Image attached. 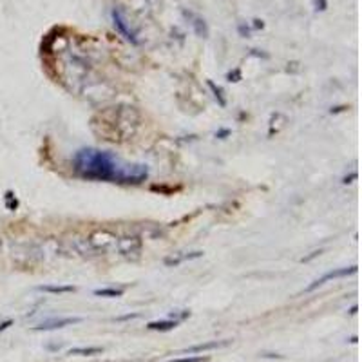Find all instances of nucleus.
<instances>
[{
  "label": "nucleus",
  "instance_id": "nucleus-3",
  "mask_svg": "<svg viewBox=\"0 0 362 362\" xmlns=\"http://www.w3.org/2000/svg\"><path fill=\"white\" fill-rule=\"evenodd\" d=\"M112 22H114V27L118 29V33L123 36V38L127 40V42L130 43H138L140 40H138V34H136V31L132 27H130V24L127 22L125 14H123V11L121 9H112Z\"/></svg>",
  "mask_w": 362,
  "mask_h": 362
},
{
  "label": "nucleus",
  "instance_id": "nucleus-7",
  "mask_svg": "<svg viewBox=\"0 0 362 362\" xmlns=\"http://www.w3.org/2000/svg\"><path fill=\"white\" fill-rule=\"evenodd\" d=\"M203 256V252H178V254H174L172 257H167L165 259V265L167 266H178L181 265L183 261H190V259H198V257Z\"/></svg>",
  "mask_w": 362,
  "mask_h": 362
},
{
  "label": "nucleus",
  "instance_id": "nucleus-5",
  "mask_svg": "<svg viewBox=\"0 0 362 362\" xmlns=\"http://www.w3.org/2000/svg\"><path fill=\"white\" fill-rule=\"evenodd\" d=\"M82 323L80 317H58V319H47L40 323L38 326H34V332H51V330H60L65 328V326H71V324H78Z\"/></svg>",
  "mask_w": 362,
  "mask_h": 362
},
{
  "label": "nucleus",
  "instance_id": "nucleus-13",
  "mask_svg": "<svg viewBox=\"0 0 362 362\" xmlns=\"http://www.w3.org/2000/svg\"><path fill=\"white\" fill-rule=\"evenodd\" d=\"M94 295L98 297H121L123 295V290H116V288H103V290H94Z\"/></svg>",
  "mask_w": 362,
  "mask_h": 362
},
{
  "label": "nucleus",
  "instance_id": "nucleus-1",
  "mask_svg": "<svg viewBox=\"0 0 362 362\" xmlns=\"http://www.w3.org/2000/svg\"><path fill=\"white\" fill-rule=\"evenodd\" d=\"M72 169L87 181L140 185L149 178V169L143 163H125L112 152L100 149H80L72 156Z\"/></svg>",
  "mask_w": 362,
  "mask_h": 362
},
{
  "label": "nucleus",
  "instance_id": "nucleus-10",
  "mask_svg": "<svg viewBox=\"0 0 362 362\" xmlns=\"http://www.w3.org/2000/svg\"><path fill=\"white\" fill-rule=\"evenodd\" d=\"M227 341H223V343H208V344H199V346H192L185 350V353H194V352H207V350H214V348H221V346H227Z\"/></svg>",
  "mask_w": 362,
  "mask_h": 362
},
{
  "label": "nucleus",
  "instance_id": "nucleus-11",
  "mask_svg": "<svg viewBox=\"0 0 362 362\" xmlns=\"http://www.w3.org/2000/svg\"><path fill=\"white\" fill-rule=\"evenodd\" d=\"M38 290L47 294H69V292H74V286H40Z\"/></svg>",
  "mask_w": 362,
  "mask_h": 362
},
{
  "label": "nucleus",
  "instance_id": "nucleus-2",
  "mask_svg": "<svg viewBox=\"0 0 362 362\" xmlns=\"http://www.w3.org/2000/svg\"><path fill=\"white\" fill-rule=\"evenodd\" d=\"M87 243H89L91 252H96V254H100L101 252V254H103V252L114 250L116 245H118V237L109 230H98V232H94V234L89 236Z\"/></svg>",
  "mask_w": 362,
  "mask_h": 362
},
{
  "label": "nucleus",
  "instance_id": "nucleus-9",
  "mask_svg": "<svg viewBox=\"0 0 362 362\" xmlns=\"http://www.w3.org/2000/svg\"><path fill=\"white\" fill-rule=\"evenodd\" d=\"M179 324V321L176 319H165V321H154V323H149L147 328L152 330V332H170Z\"/></svg>",
  "mask_w": 362,
  "mask_h": 362
},
{
  "label": "nucleus",
  "instance_id": "nucleus-6",
  "mask_svg": "<svg viewBox=\"0 0 362 362\" xmlns=\"http://www.w3.org/2000/svg\"><path fill=\"white\" fill-rule=\"evenodd\" d=\"M357 272V266H350V268H339V270H332L328 272V274H324L323 277H319V279H315L312 285L306 288V292H314L315 288H319V286H323L324 283H328V281L332 279H339V277H346V275H352Z\"/></svg>",
  "mask_w": 362,
  "mask_h": 362
},
{
  "label": "nucleus",
  "instance_id": "nucleus-4",
  "mask_svg": "<svg viewBox=\"0 0 362 362\" xmlns=\"http://www.w3.org/2000/svg\"><path fill=\"white\" fill-rule=\"evenodd\" d=\"M118 252L125 257H138L141 254V239L136 236H125L118 237V245H116Z\"/></svg>",
  "mask_w": 362,
  "mask_h": 362
},
{
  "label": "nucleus",
  "instance_id": "nucleus-15",
  "mask_svg": "<svg viewBox=\"0 0 362 362\" xmlns=\"http://www.w3.org/2000/svg\"><path fill=\"white\" fill-rule=\"evenodd\" d=\"M0 250H2V239H0Z\"/></svg>",
  "mask_w": 362,
  "mask_h": 362
},
{
  "label": "nucleus",
  "instance_id": "nucleus-14",
  "mask_svg": "<svg viewBox=\"0 0 362 362\" xmlns=\"http://www.w3.org/2000/svg\"><path fill=\"white\" fill-rule=\"evenodd\" d=\"M169 362H207L205 357H192V355H188V357H181V359H172Z\"/></svg>",
  "mask_w": 362,
  "mask_h": 362
},
{
  "label": "nucleus",
  "instance_id": "nucleus-8",
  "mask_svg": "<svg viewBox=\"0 0 362 362\" xmlns=\"http://www.w3.org/2000/svg\"><path fill=\"white\" fill-rule=\"evenodd\" d=\"M185 14H187L188 20H190V24H192L194 31H196V33H198L199 36L207 38V36H208V27H207V24H205V20H203L201 16H198V14L187 13V11H185Z\"/></svg>",
  "mask_w": 362,
  "mask_h": 362
},
{
  "label": "nucleus",
  "instance_id": "nucleus-12",
  "mask_svg": "<svg viewBox=\"0 0 362 362\" xmlns=\"http://www.w3.org/2000/svg\"><path fill=\"white\" fill-rule=\"evenodd\" d=\"M101 352V348H72L69 355H82V357H89V355H96Z\"/></svg>",
  "mask_w": 362,
  "mask_h": 362
}]
</instances>
